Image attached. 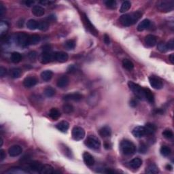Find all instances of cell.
<instances>
[{
    "label": "cell",
    "instance_id": "d6a6232c",
    "mask_svg": "<svg viewBox=\"0 0 174 174\" xmlns=\"http://www.w3.org/2000/svg\"><path fill=\"white\" fill-rule=\"evenodd\" d=\"M40 36L37 34H33L29 36V45H35L40 42Z\"/></svg>",
    "mask_w": 174,
    "mask_h": 174
},
{
    "label": "cell",
    "instance_id": "d590c367",
    "mask_svg": "<svg viewBox=\"0 0 174 174\" xmlns=\"http://www.w3.org/2000/svg\"><path fill=\"white\" fill-rule=\"evenodd\" d=\"M131 3L130 1H124L121 5V9H120V12L123 13V12L128 11L129 9L131 8Z\"/></svg>",
    "mask_w": 174,
    "mask_h": 174
},
{
    "label": "cell",
    "instance_id": "db71d44e",
    "mask_svg": "<svg viewBox=\"0 0 174 174\" xmlns=\"http://www.w3.org/2000/svg\"><path fill=\"white\" fill-rule=\"evenodd\" d=\"M46 19L48 20V22H55V21L56 20V17L54 14H52V15L48 16V17L46 18Z\"/></svg>",
    "mask_w": 174,
    "mask_h": 174
},
{
    "label": "cell",
    "instance_id": "94428289",
    "mask_svg": "<svg viewBox=\"0 0 174 174\" xmlns=\"http://www.w3.org/2000/svg\"><path fill=\"white\" fill-rule=\"evenodd\" d=\"M169 60L172 64L174 63V54H171L169 56Z\"/></svg>",
    "mask_w": 174,
    "mask_h": 174
},
{
    "label": "cell",
    "instance_id": "6f0895ef",
    "mask_svg": "<svg viewBox=\"0 0 174 174\" xmlns=\"http://www.w3.org/2000/svg\"><path fill=\"white\" fill-rule=\"evenodd\" d=\"M5 12H6V8L2 4H0V17H2Z\"/></svg>",
    "mask_w": 174,
    "mask_h": 174
},
{
    "label": "cell",
    "instance_id": "9a60e30c",
    "mask_svg": "<svg viewBox=\"0 0 174 174\" xmlns=\"http://www.w3.org/2000/svg\"><path fill=\"white\" fill-rule=\"evenodd\" d=\"M157 37L154 35H148L145 37V43L148 47H153L157 44Z\"/></svg>",
    "mask_w": 174,
    "mask_h": 174
},
{
    "label": "cell",
    "instance_id": "cb8c5ba5",
    "mask_svg": "<svg viewBox=\"0 0 174 174\" xmlns=\"http://www.w3.org/2000/svg\"><path fill=\"white\" fill-rule=\"evenodd\" d=\"M57 129H58V130L60 131L61 132H67V131L69 129V124L68 122L65 121H61L60 123H59L57 125Z\"/></svg>",
    "mask_w": 174,
    "mask_h": 174
},
{
    "label": "cell",
    "instance_id": "9f6ffc18",
    "mask_svg": "<svg viewBox=\"0 0 174 174\" xmlns=\"http://www.w3.org/2000/svg\"><path fill=\"white\" fill-rule=\"evenodd\" d=\"M6 152H4V150H0V161H2L3 159L6 158Z\"/></svg>",
    "mask_w": 174,
    "mask_h": 174
},
{
    "label": "cell",
    "instance_id": "ffe728a7",
    "mask_svg": "<svg viewBox=\"0 0 174 174\" xmlns=\"http://www.w3.org/2000/svg\"><path fill=\"white\" fill-rule=\"evenodd\" d=\"M69 78H68L67 76H63L61 77V78H59V80H57V87L59 88H65L68 85V84H69Z\"/></svg>",
    "mask_w": 174,
    "mask_h": 174
},
{
    "label": "cell",
    "instance_id": "f907efd6",
    "mask_svg": "<svg viewBox=\"0 0 174 174\" xmlns=\"http://www.w3.org/2000/svg\"><path fill=\"white\" fill-rule=\"evenodd\" d=\"M77 69V67L76 66L74 65H69V67L67 68V72L69 73H72L76 72Z\"/></svg>",
    "mask_w": 174,
    "mask_h": 174
},
{
    "label": "cell",
    "instance_id": "c3c4849f",
    "mask_svg": "<svg viewBox=\"0 0 174 174\" xmlns=\"http://www.w3.org/2000/svg\"><path fill=\"white\" fill-rule=\"evenodd\" d=\"M63 152H65V156H67L68 157H71V151L68 147L64 146Z\"/></svg>",
    "mask_w": 174,
    "mask_h": 174
},
{
    "label": "cell",
    "instance_id": "603a6c76",
    "mask_svg": "<svg viewBox=\"0 0 174 174\" xmlns=\"http://www.w3.org/2000/svg\"><path fill=\"white\" fill-rule=\"evenodd\" d=\"M99 133L100 136H101L102 137H110L111 135H112V131H111L110 127L105 126L102 127L100 129Z\"/></svg>",
    "mask_w": 174,
    "mask_h": 174
},
{
    "label": "cell",
    "instance_id": "7bdbcfd3",
    "mask_svg": "<svg viewBox=\"0 0 174 174\" xmlns=\"http://www.w3.org/2000/svg\"><path fill=\"white\" fill-rule=\"evenodd\" d=\"M49 27V24L46 21H41L38 23V29L41 31H46Z\"/></svg>",
    "mask_w": 174,
    "mask_h": 174
},
{
    "label": "cell",
    "instance_id": "60d3db41",
    "mask_svg": "<svg viewBox=\"0 0 174 174\" xmlns=\"http://www.w3.org/2000/svg\"><path fill=\"white\" fill-rule=\"evenodd\" d=\"M76 46V42L73 39H69L65 43V47L67 50H73Z\"/></svg>",
    "mask_w": 174,
    "mask_h": 174
},
{
    "label": "cell",
    "instance_id": "e7e4bbea",
    "mask_svg": "<svg viewBox=\"0 0 174 174\" xmlns=\"http://www.w3.org/2000/svg\"><path fill=\"white\" fill-rule=\"evenodd\" d=\"M166 169H167V170H171L172 169H173V167H172L170 165H167L166 166Z\"/></svg>",
    "mask_w": 174,
    "mask_h": 174
},
{
    "label": "cell",
    "instance_id": "d4e9b609",
    "mask_svg": "<svg viewBox=\"0 0 174 174\" xmlns=\"http://www.w3.org/2000/svg\"><path fill=\"white\" fill-rule=\"evenodd\" d=\"M150 25V21L148 19H144L137 26V30L139 31H142L143 30L148 29Z\"/></svg>",
    "mask_w": 174,
    "mask_h": 174
},
{
    "label": "cell",
    "instance_id": "44dd1931",
    "mask_svg": "<svg viewBox=\"0 0 174 174\" xmlns=\"http://www.w3.org/2000/svg\"><path fill=\"white\" fill-rule=\"evenodd\" d=\"M144 128L145 130H146V135H152L156 132L157 127L155 124L148 123L145 125Z\"/></svg>",
    "mask_w": 174,
    "mask_h": 174
},
{
    "label": "cell",
    "instance_id": "52a82bcc",
    "mask_svg": "<svg viewBox=\"0 0 174 174\" xmlns=\"http://www.w3.org/2000/svg\"><path fill=\"white\" fill-rule=\"evenodd\" d=\"M84 136H85V131L82 127H75L72 129V137L74 140H82V139H84Z\"/></svg>",
    "mask_w": 174,
    "mask_h": 174
},
{
    "label": "cell",
    "instance_id": "f6af8a7d",
    "mask_svg": "<svg viewBox=\"0 0 174 174\" xmlns=\"http://www.w3.org/2000/svg\"><path fill=\"white\" fill-rule=\"evenodd\" d=\"M158 50L161 53H165L168 51L166 44L164 42H160L158 44Z\"/></svg>",
    "mask_w": 174,
    "mask_h": 174
},
{
    "label": "cell",
    "instance_id": "d6986e66",
    "mask_svg": "<svg viewBox=\"0 0 174 174\" xmlns=\"http://www.w3.org/2000/svg\"><path fill=\"white\" fill-rule=\"evenodd\" d=\"M53 58H55V56L50 53V52H44L42 57V63L46 64L48 63H51L53 61Z\"/></svg>",
    "mask_w": 174,
    "mask_h": 174
},
{
    "label": "cell",
    "instance_id": "6125c7cd",
    "mask_svg": "<svg viewBox=\"0 0 174 174\" xmlns=\"http://www.w3.org/2000/svg\"><path fill=\"white\" fill-rule=\"evenodd\" d=\"M104 147H105V149L108 150V149H110L111 148V145L109 143H104Z\"/></svg>",
    "mask_w": 174,
    "mask_h": 174
},
{
    "label": "cell",
    "instance_id": "e575fe53",
    "mask_svg": "<svg viewBox=\"0 0 174 174\" xmlns=\"http://www.w3.org/2000/svg\"><path fill=\"white\" fill-rule=\"evenodd\" d=\"M146 171L148 173H159V168L155 164L152 163L150 165H148Z\"/></svg>",
    "mask_w": 174,
    "mask_h": 174
},
{
    "label": "cell",
    "instance_id": "f1b7e54d",
    "mask_svg": "<svg viewBox=\"0 0 174 174\" xmlns=\"http://www.w3.org/2000/svg\"><path fill=\"white\" fill-rule=\"evenodd\" d=\"M49 116L54 121H57L61 116V113L58 109L52 108L49 112Z\"/></svg>",
    "mask_w": 174,
    "mask_h": 174
},
{
    "label": "cell",
    "instance_id": "e0dca14e",
    "mask_svg": "<svg viewBox=\"0 0 174 174\" xmlns=\"http://www.w3.org/2000/svg\"><path fill=\"white\" fill-rule=\"evenodd\" d=\"M43 165L40 162L38 161H32L29 163V169L31 170L32 171L34 172H39L40 171L41 169H42Z\"/></svg>",
    "mask_w": 174,
    "mask_h": 174
},
{
    "label": "cell",
    "instance_id": "03108f58",
    "mask_svg": "<svg viewBox=\"0 0 174 174\" xmlns=\"http://www.w3.org/2000/svg\"><path fill=\"white\" fill-rule=\"evenodd\" d=\"M0 139H1V143H0V146H2V145H3V139H2V137H0Z\"/></svg>",
    "mask_w": 174,
    "mask_h": 174
},
{
    "label": "cell",
    "instance_id": "f5cc1de1",
    "mask_svg": "<svg viewBox=\"0 0 174 174\" xmlns=\"http://www.w3.org/2000/svg\"><path fill=\"white\" fill-rule=\"evenodd\" d=\"M103 40H104V42H105V44H106L107 45H109V44H110V37H109V35H107V34H105V35H104Z\"/></svg>",
    "mask_w": 174,
    "mask_h": 174
},
{
    "label": "cell",
    "instance_id": "816d5d0a",
    "mask_svg": "<svg viewBox=\"0 0 174 174\" xmlns=\"http://www.w3.org/2000/svg\"><path fill=\"white\" fill-rule=\"evenodd\" d=\"M6 73H7L6 68L3 67V66H1V67H0V76H1V77H3L6 76Z\"/></svg>",
    "mask_w": 174,
    "mask_h": 174
},
{
    "label": "cell",
    "instance_id": "7402d4cb",
    "mask_svg": "<svg viewBox=\"0 0 174 174\" xmlns=\"http://www.w3.org/2000/svg\"><path fill=\"white\" fill-rule=\"evenodd\" d=\"M32 13H33V15H35V17H42V16L45 14V10H44V8H42V6H35L32 8Z\"/></svg>",
    "mask_w": 174,
    "mask_h": 174
},
{
    "label": "cell",
    "instance_id": "5bb4252c",
    "mask_svg": "<svg viewBox=\"0 0 174 174\" xmlns=\"http://www.w3.org/2000/svg\"><path fill=\"white\" fill-rule=\"evenodd\" d=\"M54 56H55V60H57V61L60 63L66 62L68 60V58H69L67 53L62 51L57 52V53L54 55Z\"/></svg>",
    "mask_w": 174,
    "mask_h": 174
},
{
    "label": "cell",
    "instance_id": "ee69618b",
    "mask_svg": "<svg viewBox=\"0 0 174 174\" xmlns=\"http://www.w3.org/2000/svg\"><path fill=\"white\" fill-rule=\"evenodd\" d=\"M163 135L165 138L169 139H171V138L173 137V132H172V131L170 130V129H166V130H165L163 132Z\"/></svg>",
    "mask_w": 174,
    "mask_h": 174
},
{
    "label": "cell",
    "instance_id": "836d02e7",
    "mask_svg": "<svg viewBox=\"0 0 174 174\" xmlns=\"http://www.w3.org/2000/svg\"><path fill=\"white\" fill-rule=\"evenodd\" d=\"M11 59L12 62L14 63H18L21 61V59H22V56L19 53H17V52H14V53H12L11 55Z\"/></svg>",
    "mask_w": 174,
    "mask_h": 174
},
{
    "label": "cell",
    "instance_id": "b9f144b4",
    "mask_svg": "<svg viewBox=\"0 0 174 174\" xmlns=\"http://www.w3.org/2000/svg\"><path fill=\"white\" fill-rule=\"evenodd\" d=\"M105 4L109 9H115L117 7V3L114 0H107L105 1Z\"/></svg>",
    "mask_w": 174,
    "mask_h": 174
},
{
    "label": "cell",
    "instance_id": "277c9868",
    "mask_svg": "<svg viewBox=\"0 0 174 174\" xmlns=\"http://www.w3.org/2000/svg\"><path fill=\"white\" fill-rule=\"evenodd\" d=\"M84 143L87 147L89 148L93 149V150H98L101 147V142L99 140L98 138L93 135H91L87 137L84 141Z\"/></svg>",
    "mask_w": 174,
    "mask_h": 174
},
{
    "label": "cell",
    "instance_id": "ba28073f",
    "mask_svg": "<svg viewBox=\"0 0 174 174\" xmlns=\"http://www.w3.org/2000/svg\"><path fill=\"white\" fill-rule=\"evenodd\" d=\"M149 82H150L151 87L155 89L159 90V89H162L163 87L162 80L156 76H150L149 77Z\"/></svg>",
    "mask_w": 174,
    "mask_h": 174
},
{
    "label": "cell",
    "instance_id": "1f68e13d",
    "mask_svg": "<svg viewBox=\"0 0 174 174\" xmlns=\"http://www.w3.org/2000/svg\"><path fill=\"white\" fill-rule=\"evenodd\" d=\"M123 65L124 68L129 71L133 70L134 68V64L131 61L129 60V59H124L123 61Z\"/></svg>",
    "mask_w": 174,
    "mask_h": 174
},
{
    "label": "cell",
    "instance_id": "4dcf8cb0",
    "mask_svg": "<svg viewBox=\"0 0 174 174\" xmlns=\"http://www.w3.org/2000/svg\"><path fill=\"white\" fill-rule=\"evenodd\" d=\"M28 173L27 171L19 167H12L9 169L8 171L5 172V173Z\"/></svg>",
    "mask_w": 174,
    "mask_h": 174
},
{
    "label": "cell",
    "instance_id": "ab89813d",
    "mask_svg": "<svg viewBox=\"0 0 174 174\" xmlns=\"http://www.w3.org/2000/svg\"><path fill=\"white\" fill-rule=\"evenodd\" d=\"M160 152H161V155H162L163 156H164V157H168L169 155H170L171 151V149L169 148L168 146H163L161 148Z\"/></svg>",
    "mask_w": 174,
    "mask_h": 174
},
{
    "label": "cell",
    "instance_id": "11a10c76",
    "mask_svg": "<svg viewBox=\"0 0 174 174\" xmlns=\"http://www.w3.org/2000/svg\"><path fill=\"white\" fill-rule=\"evenodd\" d=\"M42 50L44 52H50L51 50V46L49 45V44L44 45V46H42Z\"/></svg>",
    "mask_w": 174,
    "mask_h": 174
},
{
    "label": "cell",
    "instance_id": "83f0119b",
    "mask_svg": "<svg viewBox=\"0 0 174 174\" xmlns=\"http://www.w3.org/2000/svg\"><path fill=\"white\" fill-rule=\"evenodd\" d=\"M53 75V71L51 70H46L44 71L43 72H42V73H41V78H42V79L44 80V81L48 82L52 78Z\"/></svg>",
    "mask_w": 174,
    "mask_h": 174
},
{
    "label": "cell",
    "instance_id": "680465c9",
    "mask_svg": "<svg viewBox=\"0 0 174 174\" xmlns=\"http://www.w3.org/2000/svg\"><path fill=\"white\" fill-rule=\"evenodd\" d=\"M137 105V102L136 101V100L135 99H132L131 101H130V105L131 107H136Z\"/></svg>",
    "mask_w": 174,
    "mask_h": 174
},
{
    "label": "cell",
    "instance_id": "be15d7a7",
    "mask_svg": "<svg viewBox=\"0 0 174 174\" xmlns=\"http://www.w3.org/2000/svg\"><path fill=\"white\" fill-rule=\"evenodd\" d=\"M105 172L106 173H115V171H112V170H110V169H107Z\"/></svg>",
    "mask_w": 174,
    "mask_h": 174
},
{
    "label": "cell",
    "instance_id": "4fadbf2b",
    "mask_svg": "<svg viewBox=\"0 0 174 174\" xmlns=\"http://www.w3.org/2000/svg\"><path fill=\"white\" fill-rule=\"evenodd\" d=\"M37 83V80L35 77H27V78H25V80H23V85L26 88L33 87L35 85H36Z\"/></svg>",
    "mask_w": 174,
    "mask_h": 174
},
{
    "label": "cell",
    "instance_id": "8992f818",
    "mask_svg": "<svg viewBox=\"0 0 174 174\" xmlns=\"http://www.w3.org/2000/svg\"><path fill=\"white\" fill-rule=\"evenodd\" d=\"M174 6L173 1H162L157 3V8L161 12H167L173 10Z\"/></svg>",
    "mask_w": 174,
    "mask_h": 174
},
{
    "label": "cell",
    "instance_id": "bcb514c9",
    "mask_svg": "<svg viewBox=\"0 0 174 174\" xmlns=\"http://www.w3.org/2000/svg\"><path fill=\"white\" fill-rule=\"evenodd\" d=\"M148 150V147L146 143H141L139 145V153L141 154H145L146 153L147 151Z\"/></svg>",
    "mask_w": 174,
    "mask_h": 174
},
{
    "label": "cell",
    "instance_id": "f546056e",
    "mask_svg": "<svg viewBox=\"0 0 174 174\" xmlns=\"http://www.w3.org/2000/svg\"><path fill=\"white\" fill-rule=\"evenodd\" d=\"M27 27L29 29L35 30L38 28V22L35 20L30 19L27 23Z\"/></svg>",
    "mask_w": 174,
    "mask_h": 174
},
{
    "label": "cell",
    "instance_id": "f35d334b",
    "mask_svg": "<svg viewBox=\"0 0 174 174\" xmlns=\"http://www.w3.org/2000/svg\"><path fill=\"white\" fill-rule=\"evenodd\" d=\"M21 70L19 68H13L10 70V76L13 78H18L21 76Z\"/></svg>",
    "mask_w": 174,
    "mask_h": 174
},
{
    "label": "cell",
    "instance_id": "3957f363",
    "mask_svg": "<svg viewBox=\"0 0 174 174\" xmlns=\"http://www.w3.org/2000/svg\"><path fill=\"white\" fill-rule=\"evenodd\" d=\"M128 86L129 89L133 91V93L135 95L136 97L140 99H144V93H143V88H141L139 84H135V82L129 81L128 82Z\"/></svg>",
    "mask_w": 174,
    "mask_h": 174
},
{
    "label": "cell",
    "instance_id": "9c48e42d",
    "mask_svg": "<svg viewBox=\"0 0 174 174\" xmlns=\"http://www.w3.org/2000/svg\"><path fill=\"white\" fill-rule=\"evenodd\" d=\"M82 19H83V21L84 23V25H85L86 27L89 31L91 32L93 35H94L95 36H97L98 35V31L96 29V28L95 27L94 25L91 23L90 21V20L89 19V18L87 17V16L85 14H83V17H82Z\"/></svg>",
    "mask_w": 174,
    "mask_h": 174
},
{
    "label": "cell",
    "instance_id": "4316f807",
    "mask_svg": "<svg viewBox=\"0 0 174 174\" xmlns=\"http://www.w3.org/2000/svg\"><path fill=\"white\" fill-rule=\"evenodd\" d=\"M39 173L42 174H50L54 173L55 171H54V168L50 165H44L42 169H41Z\"/></svg>",
    "mask_w": 174,
    "mask_h": 174
},
{
    "label": "cell",
    "instance_id": "91938a15",
    "mask_svg": "<svg viewBox=\"0 0 174 174\" xmlns=\"http://www.w3.org/2000/svg\"><path fill=\"white\" fill-rule=\"evenodd\" d=\"M34 3H35V1H26L25 2L26 6L28 7H31Z\"/></svg>",
    "mask_w": 174,
    "mask_h": 174
},
{
    "label": "cell",
    "instance_id": "6da1fadb",
    "mask_svg": "<svg viewBox=\"0 0 174 174\" xmlns=\"http://www.w3.org/2000/svg\"><path fill=\"white\" fill-rule=\"evenodd\" d=\"M142 13L137 11L130 14H126L122 15L119 19L120 23L125 27H129L134 25L141 19Z\"/></svg>",
    "mask_w": 174,
    "mask_h": 174
},
{
    "label": "cell",
    "instance_id": "7a4b0ae2",
    "mask_svg": "<svg viewBox=\"0 0 174 174\" xmlns=\"http://www.w3.org/2000/svg\"><path fill=\"white\" fill-rule=\"evenodd\" d=\"M121 150L125 155L131 156L135 154L136 147L132 141L129 140H123L121 143Z\"/></svg>",
    "mask_w": 174,
    "mask_h": 174
},
{
    "label": "cell",
    "instance_id": "681fc988",
    "mask_svg": "<svg viewBox=\"0 0 174 174\" xmlns=\"http://www.w3.org/2000/svg\"><path fill=\"white\" fill-rule=\"evenodd\" d=\"M28 57L31 60H35L37 57V53L35 51H31L28 54Z\"/></svg>",
    "mask_w": 174,
    "mask_h": 174
},
{
    "label": "cell",
    "instance_id": "7c38bea8",
    "mask_svg": "<svg viewBox=\"0 0 174 174\" xmlns=\"http://www.w3.org/2000/svg\"><path fill=\"white\" fill-rule=\"evenodd\" d=\"M132 133L133 136H135V137L137 138H141L146 135L144 127L141 126H137L135 127V128L133 129V130Z\"/></svg>",
    "mask_w": 174,
    "mask_h": 174
},
{
    "label": "cell",
    "instance_id": "30bf717a",
    "mask_svg": "<svg viewBox=\"0 0 174 174\" xmlns=\"http://www.w3.org/2000/svg\"><path fill=\"white\" fill-rule=\"evenodd\" d=\"M63 100L64 101H79L82 99L83 98V95L79 93H70V94L65 95L63 96Z\"/></svg>",
    "mask_w": 174,
    "mask_h": 174
},
{
    "label": "cell",
    "instance_id": "7dc6e473",
    "mask_svg": "<svg viewBox=\"0 0 174 174\" xmlns=\"http://www.w3.org/2000/svg\"><path fill=\"white\" fill-rule=\"evenodd\" d=\"M167 48L168 50H173L174 48V40L173 39H171V40H169V42L166 44Z\"/></svg>",
    "mask_w": 174,
    "mask_h": 174
},
{
    "label": "cell",
    "instance_id": "5b68a950",
    "mask_svg": "<svg viewBox=\"0 0 174 174\" xmlns=\"http://www.w3.org/2000/svg\"><path fill=\"white\" fill-rule=\"evenodd\" d=\"M29 36L30 35L22 32V33H19L17 35L16 40H17V44L21 47H26L29 45Z\"/></svg>",
    "mask_w": 174,
    "mask_h": 174
},
{
    "label": "cell",
    "instance_id": "8d00e7d4",
    "mask_svg": "<svg viewBox=\"0 0 174 174\" xmlns=\"http://www.w3.org/2000/svg\"><path fill=\"white\" fill-rule=\"evenodd\" d=\"M44 95L47 97H52L55 95V90L51 87H47L44 90Z\"/></svg>",
    "mask_w": 174,
    "mask_h": 174
},
{
    "label": "cell",
    "instance_id": "74e56055",
    "mask_svg": "<svg viewBox=\"0 0 174 174\" xmlns=\"http://www.w3.org/2000/svg\"><path fill=\"white\" fill-rule=\"evenodd\" d=\"M63 110L65 114H71L73 112V106L70 103H65L63 106Z\"/></svg>",
    "mask_w": 174,
    "mask_h": 174
},
{
    "label": "cell",
    "instance_id": "8fae6325",
    "mask_svg": "<svg viewBox=\"0 0 174 174\" xmlns=\"http://www.w3.org/2000/svg\"><path fill=\"white\" fill-rule=\"evenodd\" d=\"M23 152L22 147L19 145H14L8 149V153L10 157H15L21 155Z\"/></svg>",
    "mask_w": 174,
    "mask_h": 174
},
{
    "label": "cell",
    "instance_id": "ac0fdd59",
    "mask_svg": "<svg viewBox=\"0 0 174 174\" xmlns=\"http://www.w3.org/2000/svg\"><path fill=\"white\" fill-rule=\"evenodd\" d=\"M143 93H144V98H146L147 101L150 103H153L155 102V96L150 89L143 88Z\"/></svg>",
    "mask_w": 174,
    "mask_h": 174
},
{
    "label": "cell",
    "instance_id": "484cf974",
    "mask_svg": "<svg viewBox=\"0 0 174 174\" xmlns=\"http://www.w3.org/2000/svg\"><path fill=\"white\" fill-rule=\"evenodd\" d=\"M129 165H130L131 167L133 169H138L142 165V160L139 158H135L133 160L131 161V162L129 163Z\"/></svg>",
    "mask_w": 174,
    "mask_h": 174
},
{
    "label": "cell",
    "instance_id": "2e32d148",
    "mask_svg": "<svg viewBox=\"0 0 174 174\" xmlns=\"http://www.w3.org/2000/svg\"><path fill=\"white\" fill-rule=\"evenodd\" d=\"M83 159L85 164L88 166H93L95 164V159L91 154L85 152L83 154Z\"/></svg>",
    "mask_w": 174,
    "mask_h": 174
}]
</instances>
